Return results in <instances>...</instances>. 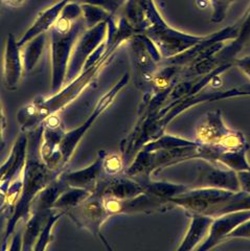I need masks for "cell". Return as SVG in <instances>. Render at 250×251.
Wrapping results in <instances>:
<instances>
[{"label":"cell","mask_w":250,"mask_h":251,"mask_svg":"<svg viewBox=\"0 0 250 251\" xmlns=\"http://www.w3.org/2000/svg\"><path fill=\"white\" fill-rule=\"evenodd\" d=\"M128 40L129 36L125 31L116 27L108 28L107 40L92 53L79 75L50 97L37 98L20 108L17 113V122L21 132L26 133L40 127L49 116L60 114L62 110L74 103L96 82L100 73L113 59L117 50Z\"/></svg>","instance_id":"cell-1"},{"label":"cell","mask_w":250,"mask_h":251,"mask_svg":"<svg viewBox=\"0 0 250 251\" xmlns=\"http://www.w3.org/2000/svg\"><path fill=\"white\" fill-rule=\"evenodd\" d=\"M42 132V125L32 131L26 132L27 147L25 163L22 171V187L13 213L7 220L2 250L6 249L12 234L16 230L19 222L23 219L26 220L30 206L38 194L61 174L60 172L50 169L41 158L40 144Z\"/></svg>","instance_id":"cell-2"},{"label":"cell","mask_w":250,"mask_h":251,"mask_svg":"<svg viewBox=\"0 0 250 251\" xmlns=\"http://www.w3.org/2000/svg\"><path fill=\"white\" fill-rule=\"evenodd\" d=\"M221 151L217 146L202 145L200 143L175 149H161V150H146L140 148L135 154L133 161L125 171V174L136 179L139 182L147 181L156 172L177 166L192 159H204L216 162V158Z\"/></svg>","instance_id":"cell-3"},{"label":"cell","mask_w":250,"mask_h":251,"mask_svg":"<svg viewBox=\"0 0 250 251\" xmlns=\"http://www.w3.org/2000/svg\"><path fill=\"white\" fill-rule=\"evenodd\" d=\"M85 29L82 17L75 19L61 13L57 22L49 30L51 53V93L59 91L64 86L74 46Z\"/></svg>","instance_id":"cell-4"},{"label":"cell","mask_w":250,"mask_h":251,"mask_svg":"<svg viewBox=\"0 0 250 251\" xmlns=\"http://www.w3.org/2000/svg\"><path fill=\"white\" fill-rule=\"evenodd\" d=\"M129 81L130 74H124L123 76L120 78V81L116 82L113 87L110 90H108L104 96L98 100V103L96 104L95 108H93L91 114L87 117V120H86L81 126H79V127L65 132V134L63 138H62V141L60 144V153L64 169L69 163L70 159L73 158L75 151L76 150L77 146H79L80 141L85 136L86 133H87V131L92 127L93 124L97 122L99 117L103 114L107 109L110 108V106L114 103V100L116 99V97L119 96L120 92L125 87H126Z\"/></svg>","instance_id":"cell-5"},{"label":"cell","mask_w":250,"mask_h":251,"mask_svg":"<svg viewBox=\"0 0 250 251\" xmlns=\"http://www.w3.org/2000/svg\"><path fill=\"white\" fill-rule=\"evenodd\" d=\"M137 84L144 93L149 89L153 75L160 67L162 57L155 44L144 34H135L127 41Z\"/></svg>","instance_id":"cell-6"},{"label":"cell","mask_w":250,"mask_h":251,"mask_svg":"<svg viewBox=\"0 0 250 251\" xmlns=\"http://www.w3.org/2000/svg\"><path fill=\"white\" fill-rule=\"evenodd\" d=\"M157 47L162 60L175 57L202 40L203 36L185 34L168 25L162 19L148 27L144 33Z\"/></svg>","instance_id":"cell-7"},{"label":"cell","mask_w":250,"mask_h":251,"mask_svg":"<svg viewBox=\"0 0 250 251\" xmlns=\"http://www.w3.org/2000/svg\"><path fill=\"white\" fill-rule=\"evenodd\" d=\"M108 21L100 22L91 28H86L77 38L68 62L64 85L72 82L83 72L85 64L92 53L107 40Z\"/></svg>","instance_id":"cell-8"},{"label":"cell","mask_w":250,"mask_h":251,"mask_svg":"<svg viewBox=\"0 0 250 251\" xmlns=\"http://www.w3.org/2000/svg\"><path fill=\"white\" fill-rule=\"evenodd\" d=\"M101 198H103L104 207L110 217L116 215L165 213L167 210L176 207L171 201L160 199L147 192L139 194L135 197L123 200L108 197Z\"/></svg>","instance_id":"cell-9"},{"label":"cell","mask_w":250,"mask_h":251,"mask_svg":"<svg viewBox=\"0 0 250 251\" xmlns=\"http://www.w3.org/2000/svg\"><path fill=\"white\" fill-rule=\"evenodd\" d=\"M66 215L73 220L75 224L100 239L108 248H110L106 240L101 237V227L111 217L105 209L103 198L100 195L92 192L87 199L83 201L80 205L69 210Z\"/></svg>","instance_id":"cell-10"},{"label":"cell","mask_w":250,"mask_h":251,"mask_svg":"<svg viewBox=\"0 0 250 251\" xmlns=\"http://www.w3.org/2000/svg\"><path fill=\"white\" fill-rule=\"evenodd\" d=\"M43 132L40 144V155L44 163L50 169L57 172H64L62 157L60 153V144L65 134V128L59 114L49 116L43 123Z\"/></svg>","instance_id":"cell-11"},{"label":"cell","mask_w":250,"mask_h":251,"mask_svg":"<svg viewBox=\"0 0 250 251\" xmlns=\"http://www.w3.org/2000/svg\"><path fill=\"white\" fill-rule=\"evenodd\" d=\"M250 219V209L231 211L214 218L206 239L197 248L199 251H207L226 242L228 234L243 222Z\"/></svg>","instance_id":"cell-12"},{"label":"cell","mask_w":250,"mask_h":251,"mask_svg":"<svg viewBox=\"0 0 250 251\" xmlns=\"http://www.w3.org/2000/svg\"><path fill=\"white\" fill-rule=\"evenodd\" d=\"M198 180L200 187H216L232 192L241 191L237 172L227 168H220L204 159H198Z\"/></svg>","instance_id":"cell-13"},{"label":"cell","mask_w":250,"mask_h":251,"mask_svg":"<svg viewBox=\"0 0 250 251\" xmlns=\"http://www.w3.org/2000/svg\"><path fill=\"white\" fill-rule=\"evenodd\" d=\"M25 72L21 46L18 44L16 37L9 34L5 39L3 50L2 76L4 87L10 91L17 90Z\"/></svg>","instance_id":"cell-14"},{"label":"cell","mask_w":250,"mask_h":251,"mask_svg":"<svg viewBox=\"0 0 250 251\" xmlns=\"http://www.w3.org/2000/svg\"><path fill=\"white\" fill-rule=\"evenodd\" d=\"M144 192V184L126 174L104 176L93 191V193L100 195V197L120 200L135 197Z\"/></svg>","instance_id":"cell-15"},{"label":"cell","mask_w":250,"mask_h":251,"mask_svg":"<svg viewBox=\"0 0 250 251\" xmlns=\"http://www.w3.org/2000/svg\"><path fill=\"white\" fill-rule=\"evenodd\" d=\"M106 152L100 151L96 160L90 166L77 171L62 172L60 178L68 185L73 187H79L93 192L100 180L104 177L103 160Z\"/></svg>","instance_id":"cell-16"},{"label":"cell","mask_w":250,"mask_h":251,"mask_svg":"<svg viewBox=\"0 0 250 251\" xmlns=\"http://www.w3.org/2000/svg\"><path fill=\"white\" fill-rule=\"evenodd\" d=\"M230 130L225 125L220 110H214L203 116V120L197 126L196 141L202 145L218 146Z\"/></svg>","instance_id":"cell-17"},{"label":"cell","mask_w":250,"mask_h":251,"mask_svg":"<svg viewBox=\"0 0 250 251\" xmlns=\"http://www.w3.org/2000/svg\"><path fill=\"white\" fill-rule=\"evenodd\" d=\"M68 1L69 0H58L56 3L42 11L37 16L33 25L20 37V39H18V44L22 47L35 37L49 33V30L59 19L62 10Z\"/></svg>","instance_id":"cell-18"},{"label":"cell","mask_w":250,"mask_h":251,"mask_svg":"<svg viewBox=\"0 0 250 251\" xmlns=\"http://www.w3.org/2000/svg\"><path fill=\"white\" fill-rule=\"evenodd\" d=\"M26 147H27V134L22 132L15 140L11 149L9 156L3 163L0 166V185L6 179L17 177L23 170L26 157Z\"/></svg>","instance_id":"cell-19"},{"label":"cell","mask_w":250,"mask_h":251,"mask_svg":"<svg viewBox=\"0 0 250 251\" xmlns=\"http://www.w3.org/2000/svg\"><path fill=\"white\" fill-rule=\"evenodd\" d=\"M213 217L202 214H191V223L189 225L183 240L177 247L178 251H191L200 246L209 232L213 223Z\"/></svg>","instance_id":"cell-20"},{"label":"cell","mask_w":250,"mask_h":251,"mask_svg":"<svg viewBox=\"0 0 250 251\" xmlns=\"http://www.w3.org/2000/svg\"><path fill=\"white\" fill-rule=\"evenodd\" d=\"M238 25L239 31L237 38L226 44L217 54L216 61L219 65L222 63L233 62L232 60L236 59L241 50L250 44V5Z\"/></svg>","instance_id":"cell-21"},{"label":"cell","mask_w":250,"mask_h":251,"mask_svg":"<svg viewBox=\"0 0 250 251\" xmlns=\"http://www.w3.org/2000/svg\"><path fill=\"white\" fill-rule=\"evenodd\" d=\"M156 5L154 0H126L121 17L127 21L136 34H143L146 28L147 13Z\"/></svg>","instance_id":"cell-22"},{"label":"cell","mask_w":250,"mask_h":251,"mask_svg":"<svg viewBox=\"0 0 250 251\" xmlns=\"http://www.w3.org/2000/svg\"><path fill=\"white\" fill-rule=\"evenodd\" d=\"M48 33L39 35L21 47L22 61L25 73H30L40 60L46 43Z\"/></svg>","instance_id":"cell-23"},{"label":"cell","mask_w":250,"mask_h":251,"mask_svg":"<svg viewBox=\"0 0 250 251\" xmlns=\"http://www.w3.org/2000/svg\"><path fill=\"white\" fill-rule=\"evenodd\" d=\"M247 151L248 146L237 149V150L221 151L217 157L216 162L237 173L241 171H249L250 163L247 159Z\"/></svg>","instance_id":"cell-24"},{"label":"cell","mask_w":250,"mask_h":251,"mask_svg":"<svg viewBox=\"0 0 250 251\" xmlns=\"http://www.w3.org/2000/svg\"><path fill=\"white\" fill-rule=\"evenodd\" d=\"M145 187V192L156 196L160 199L171 201L176 196L180 195L189 190V186L184 184L171 183L165 181H154L152 179L142 182Z\"/></svg>","instance_id":"cell-25"},{"label":"cell","mask_w":250,"mask_h":251,"mask_svg":"<svg viewBox=\"0 0 250 251\" xmlns=\"http://www.w3.org/2000/svg\"><path fill=\"white\" fill-rule=\"evenodd\" d=\"M90 194L91 192L84 190V188L68 186L66 190L60 194L57 200L54 201L53 208L64 211L65 214H67L69 210L80 205L83 201L87 199Z\"/></svg>","instance_id":"cell-26"},{"label":"cell","mask_w":250,"mask_h":251,"mask_svg":"<svg viewBox=\"0 0 250 251\" xmlns=\"http://www.w3.org/2000/svg\"><path fill=\"white\" fill-rule=\"evenodd\" d=\"M80 5L82 10V19L86 28H91L100 22L108 21L114 16V14L107 11L104 7L96 4L80 3Z\"/></svg>","instance_id":"cell-27"},{"label":"cell","mask_w":250,"mask_h":251,"mask_svg":"<svg viewBox=\"0 0 250 251\" xmlns=\"http://www.w3.org/2000/svg\"><path fill=\"white\" fill-rule=\"evenodd\" d=\"M65 215L66 214L64 213V211H61V210L53 208L50 218L48 219V221H46V223L43 226V228L41 229L40 233H39V237L35 243L33 250L42 251V250L48 249L49 245L52 241V231H53L54 226H56L59 220Z\"/></svg>","instance_id":"cell-28"},{"label":"cell","mask_w":250,"mask_h":251,"mask_svg":"<svg viewBox=\"0 0 250 251\" xmlns=\"http://www.w3.org/2000/svg\"><path fill=\"white\" fill-rule=\"evenodd\" d=\"M210 9V22L220 23L227 15L230 6L239 0H206Z\"/></svg>","instance_id":"cell-29"},{"label":"cell","mask_w":250,"mask_h":251,"mask_svg":"<svg viewBox=\"0 0 250 251\" xmlns=\"http://www.w3.org/2000/svg\"><path fill=\"white\" fill-rule=\"evenodd\" d=\"M104 176H114L122 174L125 170V160L122 154L117 153H106L103 160Z\"/></svg>","instance_id":"cell-30"},{"label":"cell","mask_w":250,"mask_h":251,"mask_svg":"<svg viewBox=\"0 0 250 251\" xmlns=\"http://www.w3.org/2000/svg\"><path fill=\"white\" fill-rule=\"evenodd\" d=\"M233 239L250 240V219L242 224H240L236 229L231 231L228 234V237L226 238V241L233 240Z\"/></svg>","instance_id":"cell-31"},{"label":"cell","mask_w":250,"mask_h":251,"mask_svg":"<svg viewBox=\"0 0 250 251\" xmlns=\"http://www.w3.org/2000/svg\"><path fill=\"white\" fill-rule=\"evenodd\" d=\"M233 65H236L250 80V54L240 59H234Z\"/></svg>","instance_id":"cell-32"},{"label":"cell","mask_w":250,"mask_h":251,"mask_svg":"<svg viewBox=\"0 0 250 251\" xmlns=\"http://www.w3.org/2000/svg\"><path fill=\"white\" fill-rule=\"evenodd\" d=\"M5 129H6V120H5V115H4L1 101H0V151H2L5 146V140H4Z\"/></svg>","instance_id":"cell-33"},{"label":"cell","mask_w":250,"mask_h":251,"mask_svg":"<svg viewBox=\"0 0 250 251\" xmlns=\"http://www.w3.org/2000/svg\"><path fill=\"white\" fill-rule=\"evenodd\" d=\"M7 220H9V216L0 217V249H3V241L6 230Z\"/></svg>","instance_id":"cell-34"},{"label":"cell","mask_w":250,"mask_h":251,"mask_svg":"<svg viewBox=\"0 0 250 251\" xmlns=\"http://www.w3.org/2000/svg\"><path fill=\"white\" fill-rule=\"evenodd\" d=\"M3 2L11 7H20L26 2V0H3Z\"/></svg>","instance_id":"cell-35"},{"label":"cell","mask_w":250,"mask_h":251,"mask_svg":"<svg viewBox=\"0 0 250 251\" xmlns=\"http://www.w3.org/2000/svg\"><path fill=\"white\" fill-rule=\"evenodd\" d=\"M2 2H3V0H0V7H1V4H2Z\"/></svg>","instance_id":"cell-36"}]
</instances>
